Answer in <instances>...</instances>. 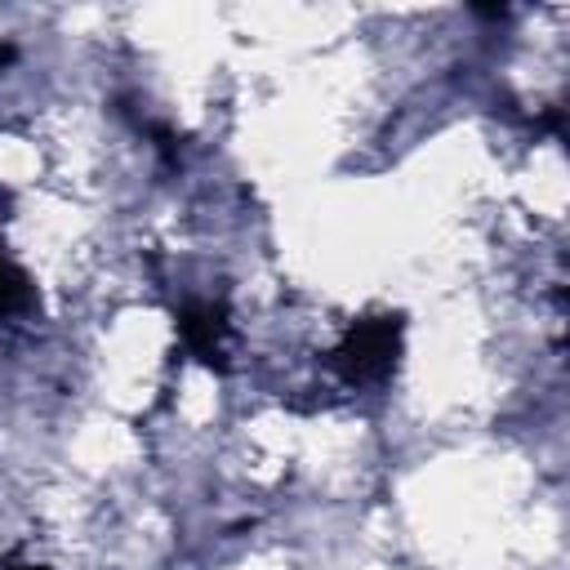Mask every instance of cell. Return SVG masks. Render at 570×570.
Returning <instances> with one entry per match:
<instances>
[{
	"label": "cell",
	"mask_w": 570,
	"mask_h": 570,
	"mask_svg": "<svg viewBox=\"0 0 570 570\" xmlns=\"http://www.w3.org/2000/svg\"><path fill=\"white\" fill-rule=\"evenodd\" d=\"M396 347H401V325L392 316H370L347 330V338L334 352V365L352 383H374L396 365Z\"/></svg>",
	"instance_id": "obj_1"
},
{
	"label": "cell",
	"mask_w": 570,
	"mask_h": 570,
	"mask_svg": "<svg viewBox=\"0 0 570 570\" xmlns=\"http://www.w3.org/2000/svg\"><path fill=\"white\" fill-rule=\"evenodd\" d=\"M178 334L200 361H218L227 338V312L218 303H187L178 316Z\"/></svg>",
	"instance_id": "obj_2"
},
{
	"label": "cell",
	"mask_w": 570,
	"mask_h": 570,
	"mask_svg": "<svg viewBox=\"0 0 570 570\" xmlns=\"http://www.w3.org/2000/svg\"><path fill=\"white\" fill-rule=\"evenodd\" d=\"M22 307H31V281L9 258H0V316H13Z\"/></svg>",
	"instance_id": "obj_3"
},
{
	"label": "cell",
	"mask_w": 570,
	"mask_h": 570,
	"mask_svg": "<svg viewBox=\"0 0 570 570\" xmlns=\"http://www.w3.org/2000/svg\"><path fill=\"white\" fill-rule=\"evenodd\" d=\"M0 570H45V566H31V561H4Z\"/></svg>",
	"instance_id": "obj_4"
}]
</instances>
